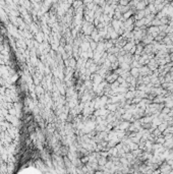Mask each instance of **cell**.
<instances>
[{
    "label": "cell",
    "mask_w": 173,
    "mask_h": 174,
    "mask_svg": "<svg viewBox=\"0 0 173 174\" xmlns=\"http://www.w3.org/2000/svg\"><path fill=\"white\" fill-rule=\"evenodd\" d=\"M144 6H145V4L143 2H140V4H138V8H143Z\"/></svg>",
    "instance_id": "1"
},
{
    "label": "cell",
    "mask_w": 173,
    "mask_h": 174,
    "mask_svg": "<svg viewBox=\"0 0 173 174\" xmlns=\"http://www.w3.org/2000/svg\"><path fill=\"white\" fill-rule=\"evenodd\" d=\"M121 3L122 4H126V0H121Z\"/></svg>",
    "instance_id": "2"
}]
</instances>
